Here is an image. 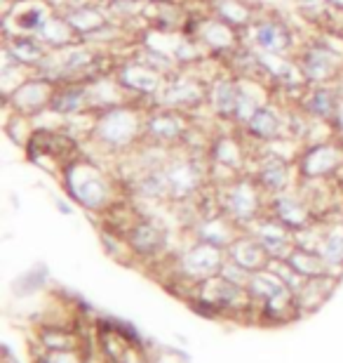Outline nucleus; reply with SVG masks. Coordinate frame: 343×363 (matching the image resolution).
I'll list each match as a JSON object with an SVG mask.
<instances>
[{
  "mask_svg": "<svg viewBox=\"0 0 343 363\" xmlns=\"http://www.w3.org/2000/svg\"><path fill=\"white\" fill-rule=\"evenodd\" d=\"M334 69H337V55H334L332 50L315 48V50H308L303 57V74L308 76L310 81L332 78Z\"/></svg>",
  "mask_w": 343,
  "mask_h": 363,
  "instance_id": "7ed1b4c3",
  "label": "nucleus"
},
{
  "mask_svg": "<svg viewBox=\"0 0 343 363\" xmlns=\"http://www.w3.org/2000/svg\"><path fill=\"white\" fill-rule=\"evenodd\" d=\"M334 116H337V125H339V130H341V133H343V101H341V104H339L337 113H334Z\"/></svg>",
  "mask_w": 343,
  "mask_h": 363,
  "instance_id": "f8f14e48",
  "label": "nucleus"
},
{
  "mask_svg": "<svg viewBox=\"0 0 343 363\" xmlns=\"http://www.w3.org/2000/svg\"><path fill=\"white\" fill-rule=\"evenodd\" d=\"M337 94L327 88H318L310 92V97L306 99V111L313 113V116H320V118H327V116H334L337 113Z\"/></svg>",
  "mask_w": 343,
  "mask_h": 363,
  "instance_id": "6e6552de",
  "label": "nucleus"
},
{
  "mask_svg": "<svg viewBox=\"0 0 343 363\" xmlns=\"http://www.w3.org/2000/svg\"><path fill=\"white\" fill-rule=\"evenodd\" d=\"M146 133L158 142H174L184 133V128H181V123L177 121V116L170 111H163V113H156L146 123Z\"/></svg>",
  "mask_w": 343,
  "mask_h": 363,
  "instance_id": "39448f33",
  "label": "nucleus"
},
{
  "mask_svg": "<svg viewBox=\"0 0 343 363\" xmlns=\"http://www.w3.org/2000/svg\"><path fill=\"white\" fill-rule=\"evenodd\" d=\"M287 172H289V168L282 158H277V156L266 158V163L261 165V184L266 189H275V191L277 189H284L289 182Z\"/></svg>",
  "mask_w": 343,
  "mask_h": 363,
  "instance_id": "0eeeda50",
  "label": "nucleus"
},
{
  "mask_svg": "<svg viewBox=\"0 0 343 363\" xmlns=\"http://www.w3.org/2000/svg\"><path fill=\"white\" fill-rule=\"evenodd\" d=\"M139 133V123L132 111L125 108H111L104 118L97 123V137L108 149H120L134 140Z\"/></svg>",
  "mask_w": 343,
  "mask_h": 363,
  "instance_id": "f257e3e1",
  "label": "nucleus"
},
{
  "mask_svg": "<svg viewBox=\"0 0 343 363\" xmlns=\"http://www.w3.org/2000/svg\"><path fill=\"white\" fill-rule=\"evenodd\" d=\"M238 99H240V90L231 81L216 83L214 90H211V104H214L216 113L221 116L238 113Z\"/></svg>",
  "mask_w": 343,
  "mask_h": 363,
  "instance_id": "423d86ee",
  "label": "nucleus"
},
{
  "mask_svg": "<svg viewBox=\"0 0 343 363\" xmlns=\"http://www.w3.org/2000/svg\"><path fill=\"white\" fill-rule=\"evenodd\" d=\"M254 40H257V45L261 50L280 55L282 50H287L289 45V33H287V28L282 24H277V21H264V24H259L257 31H254Z\"/></svg>",
  "mask_w": 343,
  "mask_h": 363,
  "instance_id": "20e7f679",
  "label": "nucleus"
},
{
  "mask_svg": "<svg viewBox=\"0 0 343 363\" xmlns=\"http://www.w3.org/2000/svg\"><path fill=\"white\" fill-rule=\"evenodd\" d=\"M250 130L261 140H273L280 135V121L271 108H257V113L250 118Z\"/></svg>",
  "mask_w": 343,
  "mask_h": 363,
  "instance_id": "1a4fd4ad",
  "label": "nucleus"
},
{
  "mask_svg": "<svg viewBox=\"0 0 343 363\" xmlns=\"http://www.w3.org/2000/svg\"><path fill=\"white\" fill-rule=\"evenodd\" d=\"M163 172L167 179V189L174 194H188L198 184V170H195V165L191 161L167 163Z\"/></svg>",
  "mask_w": 343,
  "mask_h": 363,
  "instance_id": "f03ea898",
  "label": "nucleus"
},
{
  "mask_svg": "<svg viewBox=\"0 0 343 363\" xmlns=\"http://www.w3.org/2000/svg\"><path fill=\"white\" fill-rule=\"evenodd\" d=\"M85 97H87L85 88H69V90L54 92L50 106H52V111H78V108L85 104Z\"/></svg>",
  "mask_w": 343,
  "mask_h": 363,
  "instance_id": "9d476101",
  "label": "nucleus"
},
{
  "mask_svg": "<svg viewBox=\"0 0 343 363\" xmlns=\"http://www.w3.org/2000/svg\"><path fill=\"white\" fill-rule=\"evenodd\" d=\"M153 69H132V74L127 76V83L132 85L134 90L141 92H153L158 88V78L151 74Z\"/></svg>",
  "mask_w": 343,
  "mask_h": 363,
  "instance_id": "9b49d317",
  "label": "nucleus"
}]
</instances>
